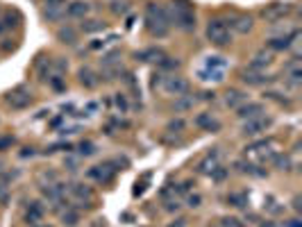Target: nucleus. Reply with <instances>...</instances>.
I'll return each mask as SVG.
<instances>
[{"label": "nucleus", "instance_id": "f257e3e1", "mask_svg": "<svg viewBox=\"0 0 302 227\" xmlns=\"http://www.w3.org/2000/svg\"><path fill=\"white\" fill-rule=\"evenodd\" d=\"M146 27L148 32L157 39H164L168 34V27H171V18H168V9L166 5H157L150 2L146 7Z\"/></svg>", "mask_w": 302, "mask_h": 227}, {"label": "nucleus", "instance_id": "f03ea898", "mask_svg": "<svg viewBox=\"0 0 302 227\" xmlns=\"http://www.w3.org/2000/svg\"><path fill=\"white\" fill-rule=\"evenodd\" d=\"M166 9H168V18H171V23H175L180 30L191 32V30L195 27L193 7H191L186 0H182V2H173V5L166 7Z\"/></svg>", "mask_w": 302, "mask_h": 227}, {"label": "nucleus", "instance_id": "7ed1b4c3", "mask_svg": "<svg viewBox=\"0 0 302 227\" xmlns=\"http://www.w3.org/2000/svg\"><path fill=\"white\" fill-rule=\"evenodd\" d=\"M207 39H209L214 46H218V48L227 46L230 41H232V34H230V27H227V23L221 21V18H214V21H209V25H207Z\"/></svg>", "mask_w": 302, "mask_h": 227}, {"label": "nucleus", "instance_id": "20e7f679", "mask_svg": "<svg viewBox=\"0 0 302 227\" xmlns=\"http://www.w3.org/2000/svg\"><path fill=\"white\" fill-rule=\"evenodd\" d=\"M270 123H273V120H270L268 116H254V118H248L245 123H243L241 132L245 136H257V134H261V132L268 130Z\"/></svg>", "mask_w": 302, "mask_h": 227}, {"label": "nucleus", "instance_id": "39448f33", "mask_svg": "<svg viewBox=\"0 0 302 227\" xmlns=\"http://www.w3.org/2000/svg\"><path fill=\"white\" fill-rule=\"evenodd\" d=\"M164 91L171 96H186L189 93V82L180 75H168L164 80Z\"/></svg>", "mask_w": 302, "mask_h": 227}, {"label": "nucleus", "instance_id": "423d86ee", "mask_svg": "<svg viewBox=\"0 0 302 227\" xmlns=\"http://www.w3.org/2000/svg\"><path fill=\"white\" fill-rule=\"evenodd\" d=\"M7 103L14 109H25L32 105V93L27 91V89H16V91H11L7 96Z\"/></svg>", "mask_w": 302, "mask_h": 227}, {"label": "nucleus", "instance_id": "0eeeda50", "mask_svg": "<svg viewBox=\"0 0 302 227\" xmlns=\"http://www.w3.org/2000/svg\"><path fill=\"white\" fill-rule=\"evenodd\" d=\"M261 114H264V105L259 103H243L241 107H237V116L241 120L254 118V116H261Z\"/></svg>", "mask_w": 302, "mask_h": 227}, {"label": "nucleus", "instance_id": "6e6552de", "mask_svg": "<svg viewBox=\"0 0 302 227\" xmlns=\"http://www.w3.org/2000/svg\"><path fill=\"white\" fill-rule=\"evenodd\" d=\"M243 82H245V84H250V87H261V84H268V82H273V77L248 68V70H243Z\"/></svg>", "mask_w": 302, "mask_h": 227}, {"label": "nucleus", "instance_id": "1a4fd4ad", "mask_svg": "<svg viewBox=\"0 0 302 227\" xmlns=\"http://www.w3.org/2000/svg\"><path fill=\"white\" fill-rule=\"evenodd\" d=\"M195 125L205 132H218L221 130V123H218L211 114H198V116H195Z\"/></svg>", "mask_w": 302, "mask_h": 227}, {"label": "nucleus", "instance_id": "9d476101", "mask_svg": "<svg viewBox=\"0 0 302 227\" xmlns=\"http://www.w3.org/2000/svg\"><path fill=\"white\" fill-rule=\"evenodd\" d=\"M243 103H248V93L241 89H230L225 93V105L227 107H241Z\"/></svg>", "mask_w": 302, "mask_h": 227}, {"label": "nucleus", "instance_id": "9b49d317", "mask_svg": "<svg viewBox=\"0 0 302 227\" xmlns=\"http://www.w3.org/2000/svg\"><path fill=\"white\" fill-rule=\"evenodd\" d=\"M116 170H119V168H112V164H105V166L91 168V170H89V177H96V179H100V182H109Z\"/></svg>", "mask_w": 302, "mask_h": 227}, {"label": "nucleus", "instance_id": "f8f14e48", "mask_svg": "<svg viewBox=\"0 0 302 227\" xmlns=\"http://www.w3.org/2000/svg\"><path fill=\"white\" fill-rule=\"evenodd\" d=\"M227 23H230L227 27H232V30H237V32H241V34H245V32L252 30V18L250 16H232Z\"/></svg>", "mask_w": 302, "mask_h": 227}, {"label": "nucleus", "instance_id": "ddd939ff", "mask_svg": "<svg viewBox=\"0 0 302 227\" xmlns=\"http://www.w3.org/2000/svg\"><path fill=\"white\" fill-rule=\"evenodd\" d=\"M289 11H291V5L275 2V5H270L268 9H264V18H268V21H277V18L284 16V14H289Z\"/></svg>", "mask_w": 302, "mask_h": 227}, {"label": "nucleus", "instance_id": "4468645a", "mask_svg": "<svg viewBox=\"0 0 302 227\" xmlns=\"http://www.w3.org/2000/svg\"><path fill=\"white\" fill-rule=\"evenodd\" d=\"M134 57H136L139 61H157V64H159V61H162L166 55H164L159 48H148V50H141V53H136Z\"/></svg>", "mask_w": 302, "mask_h": 227}, {"label": "nucleus", "instance_id": "2eb2a0df", "mask_svg": "<svg viewBox=\"0 0 302 227\" xmlns=\"http://www.w3.org/2000/svg\"><path fill=\"white\" fill-rule=\"evenodd\" d=\"M68 16L73 18H84L89 11H91V5L89 2H82V0H77V2H73V5H68Z\"/></svg>", "mask_w": 302, "mask_h": 227}, {"label": "nucleus", "instance_id": "dca6fc26", "mask_svg": "<svg viewBox=\"0 0 302 227\" xmlns=\"http://www.w3.org/2000/svg\"><path fill=\"white\" fill-rule=\"evenodd\" d=\"M273 64V55L270 53H257L254 55V59L250 61V70H259V68H266V66Z\"/></svg>", "mask_w": 302, "mask_h": 227}, {"label": "nucleus", "instance_id": "f3484780", "mask_svg": "<svg viewBox=\"0 0 302 227\" xmlns=\"http://www.w3.org/2000/svg\"><path fill=\"white\" fill-rule=\"evenodd\" d=\"M57 39H60L61 44L75 46V41H77V32H75V30H73V27H70V25L60 27V30H57Z\"/></svg>", "mask_w": 302, "mask_h": 227}, {"label": "nucleus", "instance_id": "a211bd4d", "mask_svg": "<svg viewBox=\"0 0 302 227\" xmlns=\"http://www.w3.org/2000/svg\"><path fill=\"white\" fill-rule=\"evenodd\" d=\"M41 218H43V207L39 205V202L30 205V209H27V214H25V221L30 223V225H37V223H41Z\"/></svg>", "mask_w": 302, "mask_h": 227}, {"label": "nucleus", "instance_id": "6ab92c4d", "mask_svg": "<svg viewBox=\"0 0 302 227\" xmlns=\"http://www.w3.org/2000/svg\"><path fill=\"white\" fill-rule=\"evenodd\" d=\"M296 37V32L291 34V37H275L268 41V48L270 50H289L291 48V39Z\"/></svg>", "mask_w": 302, "mask_h": 227}, {"label": "nucleus", "instance_id": "aec40b11", "mask_svg": "<svg viewBox=\"0 0 302 227\" xmlns=\"http://www.w3.org/2000/svg\"><path fill=\"white\" fill-rule=\"evenodd\" d=\"M77 75H80V82H82V84H84L86 89H93V87H96V84H98L96 75H93V70H91V68H86V66H84V68H80V70H77Z\"/></svg>", "mask_w": 302, "mask_h": 227}, {"label": "nucleus", "instance_id": "412c9836", "mask_svg": "<svg viewBox=\"0 0 302 227\" xmlns=\"http://www.w3.org/2000/svg\"><path fill=\"white\" fill-rule=\"evenodd\" d=\"M216 166H218V152H209L205 162L200 164V173H207V175H211V170H214Z\"/></svg>", "mask_w": 302, "mask_h": 227}, {"label": "nucleus", "instance_id": "4be33fe9", "mask_svg": "<svg viewBox=\"0 0 302 227\" xmlns=\"http://www.w3.org/2000/svg\"><path fill=\"white\" fill-rule=\"evenodd\" d=\"M198 77L202 82H223V70H216V68H205L200 70Z\"/></svg>", "mask_w": 302, "mask_h": 227}, {"label": "nucleus", "instance_id": "5701e85b", "mask_svg": "<svg viewBox=\"0 0 302 227\" xmlns=\"http://www.w3.org/2000/svg\"><path fill=\"white\" fill-rule=\"evenodd\" d=\"M70 193L77 195V198H86V200H91V189H89L86 184H70Z\"/></svg>", "mask_w": 302, "mask_h": 227}, {"label": "nucleus", "instance_id": "b1692460", "mask_svg": "<svg viewBox=\"0 0 302 227\" xmlns=\"http://www.w3.org/2000/svg\"><path fill=\"white\" fill-rule=\"evenodd\" d=\"M119 57H121L119 50H112V53H107L103 59H100V64H103V68H107V66H116V64H121Z\"/></svg>", "mask_w": 302, "mask_h": 227}, {"label": "nucleus", "instance_id": "393cba45", "mask_svg": "<svg viewBox=\"0 0 302 227\" xmlns=\"http://www.w3.org/2000/svg\"><path fill=\"white\" fill-rule=\"evenodd\" d=\"M180 100H175V109L178 112H184V109L193 107V96H178Z\"/></svg>", "mask_w": 302, "mask_h": 227}, {"label": "nucleus", "instance_id": "a878e982", "mask_svg": "<svg viewBox=\"0 0 302 227\" xmlns=\"http://www.w3.org/2000/svg\"><path fill=\"white\" fill-rule=\"evenodd\" d=\"M227 202L232 207H245L248 205V195L245 193H232L230 198H227Z\"/></svg>", "mask_w": 302, "mask_h": 227}, {"label": "nucleus", "instance_id": "bb28decb", "mask_svg": "<svg viewBox=\"0 0 302 227\" xmlns=\"http://www.w3.org/2000/svg\"><path fill=\"white\" fill-rule=\"evenodd\" d=\"M82 30L84 32H100V30H105V23L103 21H84L82 23Z\"/></svg>", "mask_w": 302, "mask_h": 227}, {"label": "nucleus", "instance_id": "cd10ccee", "mask_svg": "<svg viewBox=\"0 0 302 227\" xmlns=\"http://www.w3.org/2000/svg\"><path fill=\"white\" fill-rule=\"evenodd\" d=\"M227 61L223 57H207V68H216V70H225Z\"/></svg>", "mask_w": 302, "mask_h": 227}, {"label": "nucleus", "instance_id": "c85d7f7f", "mask_svg": "<svg viewBox=\"0 0 302 227\" xmlns=\"http://www.w3.org/2000/svg\"><path fill=\"white\" fill-rule=\"evenodd\" d=\"M80 155H84V157L96 155V146H93L91 141H82V143H80Z\"/></svg>", "mask_w": 302, "mask_h": 227}, {"label": "nucleus", "instance_id": "c756f323", "mask_svg": "<svg viewBox=\"0 0 302 227\" xmlns=\"http://www.w3.org/2000/svg\"><path fill=\"white\" fill-rule=\"evenodd\" d=\"M275 166L280 168V170H289V168H291V159L286 157V155H277V157H275Z\"/></svg>", "mask_w": 302, "mask_h": 227}, {"label": "nucleus", "instance_id": "7c9ffc66", "mask_svg": "<svg viewBox=\"0 0 302 227\" xmlns=\"http://www.w3.org/2000/svg\"><path fill=\"white\" fill-rule=\"evenodd\" d=\"M159 68L175 70V68H180V61H178V59H171V57H164V59L159 61Z\"/></svg>", "mask_w": 302, "mask_h": 227}, {"label": "nucleus", "instance_id": "2f4dec72", "mask_svg": "<svg viewBox=\"0 0 302 227\" xmlns=\"http://www.w3.org/2000/svg\"><path fill=\"white\" fill-rule=\"evenodd\" d=\"M112 11L116 14V16H123V14H127V11H129V2H114Z\"/></svg>", "mask_w": 302, "mask_h": 227}, {"label": "nucleus", "instance_id": "473e14b6", "mask_svg": "<svg viewBox=\"0 0 302 227\" xmlns=\"http://www.w3.org/2000/svg\"><path fill=\"white\" fill-rule=\"evenodd\" d=\"M77 221H80V216H77L75 211H64V225H68V227H73V225H77Z\"/></svg>", "mask_w": 302, "mask_h": 227}, {"label": "nucleus", "instance_id": "72a5a7b5", "mask_svg": "<svg viewBox=\"0 0 302 227\" xmlns=\"http://www.w3.org/2000/svg\"><path fill=\"white\" fill-rule=\"evenodd\" d=\"M46 18H48V21H60L61 7H48V9H46Z\"/></svg>", "mask_w": 302, "mask_h": 227}, {"label": "nucleus", "instance_id": "f704fd0d", "mask_svg": "<svg viewBox=\"0 0 302 227\" xmlns=\"http://www.w3.org/2000/svg\"><path fill=\"white\" fill-rule=\"evenodd\" d=\"M221 227H245L243 225L241 221H239V218H232V216H225L221 221Z\"/></svg>", "mask_w": 302, "mask_h": 227}, {"label": "nucleus", "instance_id": "c9c22d12", "mask_svg": "<svg viewBox=\"0 0 302 227\" xmlns=\"http://www.w3.org/2000/svg\"><path fill=\"white\" fill-rule=\"evenodd\" d=\"M114 103H116V107H119L121 112H127V100H125L123 93H116V98H114Z\"/></svg>", "mask_w": 302, "mask_h": 227}, {"label": "nucleus", "instance_id": "e433bc0d", "mask_svg": "<svg viewBox=\"0 0 302 227\" xmlns=\"http://www.w3.org/2000/svg\"><path fill=\"white\" fill-rule=\"evenodd\" d=\"M184 130V120H171V123H168V132H182Z\"/></svg>", "mask_w": 302, "mask_h": 227}, {"label": "nucleus", "instance_id": "4c0bfd02", "mask_svg": "<svg viewBox=\"0 0 302 227\" xmlns=\"http://www.w3.org/2000/svg\"><path fill=\"white\" fill-rule=\"evenodd\" d=\"M11 143H14V139H11V136H0V150H7Z\"/></svg>", "mask_w": 302, "mask_h": 227}, {"label": "nucleus", "instance_id": "58836bf2", "mask_svg": "<svg viewBox=\"0 0 302 227\" xmlns=\"http://www.w3.org/2000/svg\"><path fill=\"white\" fill-rule=\"evenodd\" d=\"M46 5L48 7H64L66 0H46Z\"/></svg>", "mask_w": 302, "mask_h": 227}, {"label": "nucleus", "instance_id": "ea45409f", "mask_svg": "<svg viewBox=\"0 0 302 227\" xmlns=\"http://www.w3.org/2000/svg\"><path fill=\"white\" fill-rule=\"evenodd\" d=\"M200 195H189V207H200Z\"/></svg>", "mask_w": 302, "mask_h": 227}, {"label": "nucleus", "instance_id": "a19ab883", "mask_svg": "<svg viewBox=\"0 0 302 227\" xmlns=\"http://www.w3.org/2000/svg\"><path fill=\"white\" fill-rule=\"evenodd\" d=\"M216 93L214 91H205V93H200V100H214Z\"/></svg>", "mask_w": 302, "mask_h": 227}, {"label": "nucleus", "instance_id": "79ce46f5", "mask_svg": "<svg viewBox=\"0 0 302 227\" xmlns=\"http://www.w3.org/2000/svg\"><path fill=\"white\" fill-rule=\"evenodd\" d=\"M166 209H168V211H178V209H180V202H178V200L166 202Z\"/></svg>", "mask_w": 302, "mask_h": 227}, {"label": "nucleus", "instance_id": "37998d69", "mask_svg": "<svg viewBox=\"0 0 302 227\" xmlns=\"http://www.w3.org/2000/svg\"><path fill=\"white\" fill-rule=\"evenodd\" d=\"M53 87L55 89H64V82H61V77H53Z\"/></svg>", "mask_w": 302, "mask_h": 227}, {"label": "nucleus", "instance_id": "c03bdc74", "mask_svg": "<svg viewBox=\"0 0 302 227\" xmlns=\"http://www.w3.org/2000/svg\"><path fill=\"white\" fill-rule=\"evenodd\" d=\"M143 186H146L143 182H136V186H134V195H141V193H143Z\"/></svg>", "mask_w": 302, "mask_h": 227}, {"label": "nucleus", "instance_id": "a18cd8bd", "mask_svg": "<svg viewBox=\"0 0 302 227\" xmlns=\"http://www.w3.org/2000/svg\"><path fill=\"white\" fill-rule=\"evenodd\" d=\"M0 202H7V189L0 184Z\"/></svg>", "mask_w": 302, "mask_h": 227}, {"label": "nucleus", "instance_id": "49530a36", "mask_svg": "<svg viewBox=\"0 0 302 227\" xmlns=\"http://www.w3.org/2000/svg\"><path fill=\"white\" fill-rule=\"evenodd\" d=\"M284 227H302V223L298 221V218H293V221H289V223H286Z\"/></svg>", "mask_w": 302, "mask_h": 227}, {"label": "nucleus", "instance_id": "de8ad7c7", "mask_svg": "<svg viewBox=\"0 0 302 227\" xmlns=\"http://www.w3.org/2000/svg\"><path fill=\"white\" fill-rule=\"evenodd\" d=\"M168 227H186V221H178V223H173V225Z\"/></svg>", "mask_w": 302, "mask_h": 227}, {"label": "nucleus", "instance_id": "09e8293b", "mask_svg": "<svg viewBox=\"0 0 302 227\" xmlns=\"http://www.w3.org/2000/svg\"><path fill=\"white\" fill-rule=\"evenodd\" d=\"M261 227H277V225H275V223H270V221H268V223H261Z\"/></svg>", "mask_w": 302, "mask_h": 227}, {"label": "nucleus", "instance_id": "8fccbe9b", "mask_svg": "<svg viewBox=\"0 0 302 227\" xmlns=\"http://www.w3.org/2000/svg\"><path fill=\"white\" fill-rule=\"evenodd\" d=\"M2 30H5V23H2V21H0V32H2Z\"/></svg>", "mask_w": 302, "mask_h": 227}, {"label": "nucleus", "instance_id": "3c124183", "mask_svg": "<svg viewBox=\"0 0 302 227\" xmlns=\"http://www.w3.org/2000/svg\"><path fill=\"white\" fill-rule=\"evenodd\" d=\"M32 227H50V225H39V223H37V225H32Z\"/></svg>", "mask_w": 302, "mask_h": 227}, {"label": "nucleus", "instance_id": "603ef678", "mask_svg": "<svg viewBox=\"0 0 302 227\" xmlns=\"http://www.w3.org/2000/svg\"><path fill=\"white\" fill-rule=\"evenodd\" d=\"M209 227H221V225H209Z\"/></svg>", "mask_w": 302, "mask_h": 227}]
</instances>
